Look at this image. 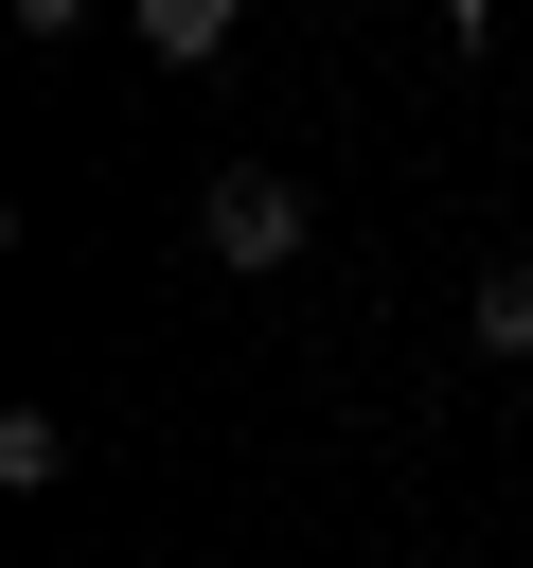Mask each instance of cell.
Returning a JSON list of instances; mask_svg holds the SVG:
<instances>
[{
	"mask_svg": "<svg viewBox=\"0 0 533 568\" xmlns=\"http://www.w3.org/2000/svg\"><path fill=\"white\" fill-rule=\"evenodd\" d=\"M444 36H497V0H444Z\"/></svg>",
	"mask_w": 533,
	"mask_h": 568,
	"instance_id": "cell-5",
	"label": "cell"
},
{
	"mask_svg": "<svg viewBox=\"0 0 533 568\" xmlns=\"http://www.w3.org/2000/svg\"><path fill=\"white\" fill-rule=\"evenodd\" d=\"M462 320H480V355H533V266H480V302H462Z\"/></svg>",
	"mask_w": 533,
	"mask_h": 568,
	"instance_id": "cell-3",
	"label": "cell"
},
{
	"mask_svg": "<svg viewBox=\"0 0 533 568\" xmlns=\"http://www.w3.org/2000/svg\"><path fill=\"white\" fill-rule=\"evenodd\" d=\"M302 231H320V213H302V178H266V160H231V178L195 195V248H213L231 284H266V266H302Z\"/></svg>",
	"mask_w": 533,
	"mask_h": 568,
	"instance_id": "cell-1",
	"label": "cell"
},
{
	"mask_svg": "<svg viewBox=\"0 0 533 568\" xmlns=\"http://www.w3.org/2000/svg\"><path fill=\"white\" fill-rule=\"evenodd\" d=\"M0 18H18V36H71V18H89V0H0Z\"/></svg>",
	"mask_w": 533,
	"mask_h": 568,
	"instance_id": "cell-4",
	"label": "cell"
},
{
	"mask_svg": "<svg viewBox=\"0 0 533 568\" xmlns=\"http://www.w3.org/2000/svg\"><path fill=\"white\" fill-rule=\"evenodd\" d=\"M124 18H142V53H160V71H213L249 0H124Z\"/></svg>",
	"mask_w": 533,
	"mask_h": 568,
	"instance_id": "cell-2",
	"label": "cell"
}]
</instances>
